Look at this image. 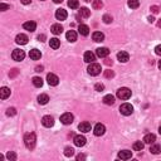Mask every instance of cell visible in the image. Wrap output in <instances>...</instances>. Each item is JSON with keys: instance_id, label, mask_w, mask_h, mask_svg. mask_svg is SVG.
Masks as SVG:
<instances>
[{"instance_id": "6da1fadb", "label": "cell", "mask_w": 161, "mask_h": 161, "mask_svg": "<svg viewBox=\"0 0 161 161\" xmlns=\"http://www.w3.org/2000/svg\"><path fill=\"white\" fill-rule=\"evenodd\" d=\"M35 141H37V137L34 132H29L24 136V143L27 146V149L29 150H33L35 147Z\"/></svg>"}, {"instance_id": "7a4b0ae2", "label": "cell", "mask_w": 161, "mask_h": 161, "mask_svg": "<svg viewBox=\"0 0 161 161\" xmlns=\"http://www.w3.org/2000/svg\"><path fill=\"white\" fill-rule=\"evenodd\" d=\"M117 97L120 100H129L131 97V91L129 90V88H126V87H122V88H120V90L117 91Z\"/></svg>"}, {"instance_id": "3957f363", "label": "cell", "mask_w": 161, "mask_h": 161, "mask_svg": "<svg viewBox=\"0 0 161 161\" xmlns=\"http://www.w3.org/2000/svg\"><path fill=\"white\" fill-rule=\"evenodd\" d=\"M87 72H88V74H91V76H98L101 73V66L97 64V63H91Z\"/></svg>"}, {"instance_id": "277c9868", "label": "cell", "mask_w": 161, "mask_h": 161, "mask_svg": "<svg viewBox=\"0 0 161 161\" xmlns=\"http://www.w3.org/2000/svg\"><path fill=\"white\" fill-rule=\"evenodd\" d=\"M120 112H121L124 116H130L131 113L133 112V107H132V105H130V103H124V105H121V107H120Z\"/></svg>"}, {"instance_id": "5b68a950", "label": "cell", "mask_w": 161, "mask_h": 161, "mask_svg": "<svg viewBox=\"0 0 161 161\" xmlns=\"http://www.w3.org/2000/svg\"><path fill=\"white\" fill-rule=\"evenodd\" d=\"M11 57H13L14 61L20 62V61H23V59L25 58V53H24V50H22V49H14V50H13V53H11Z\"/></svg>"}, {"instance_id": "8992f818", "label": "cell", "mask_w": 161, "mask_h": 161, "mask_svg": "<svg viewBox=\"0 0 161 161\" xmlns=\"http://www.w3.org/2000/svg\"><path fill=\"white\" fill-rule=\"evenodd\" d=\"M61 122L63 125H71L72 122H73V115L72 113H63L61 116Z\"/></svg>"}, {"instance_id": "52a82bcc", "label": "cell", "mask_w": 161, "mask_h": 161, "mask_svg": "<svg viewBox=\"0 0 161 161\" xmlns=\"http://www.w3.org/2000/svg\"><path fill=\"white\" fill-rule=\"evenodd\" d=\"M105 132H106V127L102 124H97L95 126V129H93V133H95L96 136H102Z\"/></svg>"}, {"instance_id": "ba28073f", "label": "cell", "mask_w": 161, "mask_h": 161, "mask_svg": "<svg viewBox=\"0 0 161 161\" xmlns=\"http://www.w3.org/2000/svg\"><path fill=\"white\" fill-rule=\"evenodd\" d=\"M74 145L78 146V147H82L86 145V137L83 136V135H77V136H74V140H73Z\"/></svg>"}, {"instance_id": "9c48e42d", "label": "cell", "mask_w": 161, "mask_h": 161, "mask_svg": "<svg viewBox=\"0 0 161 161\" xmlns=\"http://www.w3.org/2000/svg\"><path fill=\"white\" fill-rule=\"evenodd\" d=\"M47 80H48L49 86H57V84L59 83V78L54 73H48V76H47Z\"/></svg>"}, {"instance_id": "30bf717a", "label": "cell", "mask_w": 161, "mask_h": 161, "mask_svg": "<svg viewBox=\"0 0 161 161\" xmlns=\"http://www.w3.org/2000/svg\"><path fill=\"white\" fill-rule=\"evenodd\" d=\"M42 124H43L44 127H52L54 125V120L52 116H44L42 118Z\"/></svg>"}, {"instance_id": "8fae6325", "label": "cell", "mask_w": 161, "mask_h": 161, "mask_svg": "<svg viewBox=\"0 0 161 161\" xmlns=\"http://www.w3.org/2000/svg\"><path fill=\"white\" fill-rule=\"evenodd\" d=\"M96 54L100 58H106L109 54V49L106 48V47H102V48H98V49L96 50Z\"/></svg>"}, {"instance_id": "7c38bea8", "label": "cell", "mask_w": 161, "mask_h": 161, "mask_svg": "<svg viewBox=\"0 0 161 161\" xmlns=\"http://www.w3.org/2000/svg\"><path fill=\"white\" fill-rule=\"evenodd\" d=\"M28 40H29V38L25 34H18V35H16V38H15V42L18 44H20V45H25V44L28 43Z\"/></svg>"}, {"instance_id": "4fadbf2b", "label": "cell", "mask_w": 161, "mask_h": 161, "mask_svg": "<svg viewBox=\"0 0 161 161\" xmlns=\"http://www.w3.org/2000/svg\"><path fill=\"white\" fill-rule=\"evenodd\" d=\"M78 130L80 131V132H90L91 131V124L90 122H80V124L78 125Z\"/></svg>"}, {"instance_id": "5bb4252c", "label": "cell", "mask_w": 161, "mask_h": 161, "mask_svg": "<svg viewBox=\"0 0 161 161\" xmlns=\"http://www.w3.org/2000/svg\"><path fill=\"white\" fill-rule=\"evenodd\" d=\"M131 156H132V152L129 150H122L118 152V159H121V160H129L131 159Z\"/></svg>"}, {"instance_id": "9a60e30c", "label": "cell", "mask_w": 161, "mask_h": 161, "mask_svg": "<svg viewBox=\"0 0 161 161\" xmlns=\"http://www.w3.org/2000/svg\"><path fill=\"white\" fill-rule=\"evenodd\" d=\"M67 11L64 10V9H57V11H56V18L58 19V20H66L67 19Z\"/></svg>"}, {"instance_id": "2e32d148", "label": "cell", "mask_w": 161, "mask_h": 161, "mask_svg": "<svg viewBox=\"0 0 161 161\" xmlns=\"http://www.w3.org/2000/svg\"><path fill=\"white\" fill-rule=\"evenodd\" d=\"M23 28L25 29V30H28V32H34L35 28H37V24L34 22H25L23 24Z\"/></svg>"}, {"instance_id": "e0dca14e", "label": "cell", "mask_w": 161, "mask_h": 161, "mask_svg": "<svg viewBox=\"0 0 161 161\" xmlns=\"http://www.w3.org/2000/svg\"><path fill=\"white\" fill-rule=\"evenodd\" d=\"M29 57H30L33 61H38V59H40L42 53H40V50H38V49H32L30 52H29Z\"/></svg>"}, {"instance_id": "ac0fdd59", "label": "cell", "mask_w": 161, "mask_h": 161, "mask_svg": "<svg viewBox=\"0 0 161 161\" xmlns=\"http://www.w3.org/2000/svg\"><path fill=\"white\" fill-rule=\"evenodd\" d=\"M78 32L80 35H88L90 34V28H88V25H84V24H80L78 27Z\"/></svg>"}, {"instance_id": "d6986e66", "label": "cell", "mask_w": 161, "mask_h": 161, "mask_svg": "<svg viewBox=\"0 0 161 161\" xmlns=\"http://www.w3.org/2000/svg\"><path fill=\"white\" fill-rule=\"evenodd\" d=\"M117 58H118V61L120 62L126 63L130 59V56H129V53L127 52H120V53H117Z\"/></svg>"}, {"instance_id": "ffe728a7", "label": "cell", "mask_w": 161, "mask_h": 161, "mask_svg": "<svg viewBox=\"0 0 161 161\" xmlns=\"http://www.w3.org/2000/svg\"><path fill=\"white\" fill-rule=\"evenodd\" d=\"M95 61H96V56L92 52H86V53H84V62L93 63Z\"/></svg>"}, {"instance_id": "44dd1931", "label": "cell", "mask_w": 161, "mask_h": 161, "mask_svg": "<svg viewBox=\"0 0 161 161\" xmlns=\"http://www.w3.org/2000/svg\"><path fill=\"white\" fill-rule=\"evenodd\" d=\"M156 141V136L154 133H147L145 137H143V142L145 143H149V145H151V143H154Z\"/></svg>"}, {"instance_id": "7402d4cb", "label": "cell", "mask_w": 161, "mask_h": 161, "mask_svg": "<svg viewBox=\"0 0 161 161\" xmlns=\"http://www.w3.org/2000/svg\"><path fill=\"white\" fill-rule=\"evenodd\" d=\"M50 30H52L53 34L58 35V34H61V33L63 32V27H62L61 24H53L52 28H50Z\"/></svg>"}, {"instance_id": "603a6c76", "label": "cell", "mask_w": 161, "mask_h": 161, "mask_svg": "<svg viewBox=\"0 0 161 161\" xmlns=\"http://www.w3.org/2000/svg\"><path fill=\"white\" fill-rule=\"evenodd\" d=\"M66 38H67V40H69V42L73 43V42L77 40V33H76L74 30H69V32H67Z\"/></svg>"}, {"instance_id": "cb8c5ba5", "label": "cell", "mask_w": 161, "mask_h": 161, "mask_svg": "<svg viewBox=\"0 0 161 161\" xmlns=\"http://www.w3.org/2000/svg\"><path fill=\"white\" fill-rule=\"evenodd\" d=\"M92 39L95 42H103L105 35H103V33H101V32H95L92 34Z\"/></svg>"}, {"instance_id": "d4e9b609", "label": "cell", "mask_w": 161, "mask_h": 161, "mask_svg": "<svg viewBox=\"0 0 161 161\" xmlns=\"http://www.w3.org/2000/svg\"><path fill=\"white\" fill-rule=\"evenodd\" d=\"M49 45H50V48H53V49H58L59 45H61V40H59L58 38H52V39L49 40Z\"/></svg>"}, {"instance_id": "484cf974", "label": "cell", "mask_w": 161, "mask_h": 161, "mask_svg": "<svg viewBox=\"0 0 161 161\" xmlns=\"http://www.w3.org/2000/svg\"><path fill=\"white\" fill-rule=\"evenodd\" d=\"M103 103L105 105H108V106H112L113 103H115V97H113L112 95H107L103 97Z\"/></svg>"}, {"instance_id": "4316f807", "label": "cell", "mask_w": 161, "mask_h": 161, "mask_svg": "<svg viewBox=\"0 0 161 161\" xmlns=\"http://www.w3.org/2000/svg\"><path fill=\"white\" fill-rule=\"evenodd\" d=\"M9 96H10V90L8 87H3L1 90H0V97H1V100H5Z\"/></svg>"}, {"instance_id": "83f0119b", "label": "cell", "mask_w": 161, "mask_h": 161, "mask_svg": "<svg viewBox=\"0 0 161 161\" xmlns=\"http://www.w3.org/2000/svg\"><path fill=\"white\" fill-rule=\"evenodd\" d=\"M79 14H80V16H83V18H90V16H91V10L88 9V8H80Z\"/></svg>"}, {"instance_id": "f1b7e54d", "label": "cell", "mask_w": 161, "mask_h": 161, "mask_svg": "<svg viewBox=\"0 0 161 161\" xmlns=\"http://www.w3.org/2000/svg\"><path fill=\"white\" fill-rule=\"evenodd\" d=\"M48 101H49V97H48V95H44V93L38 97V102H39V105H47Z\"/></svg>"}, {"instance_id": "f546056e", "label": "cell", "mask_w": 161, "mask_h": 161, "mask_svg": "<svg viewBox=\"0 0 161 161\" xmlns=\"http://www.w3.org/2000/svg\"><path fill=\"white\" fill-rule=\"evenodd\" d=\"M127 5H129L131 9H136V8H138V5H140V1L138 0H129V1H127Z\"/></svg>"}, {"instance_id": "4dcf8cb0", "label": "cell", "mask_w": 161, "mask_h": 161, "mask_svg": "<svg viewBox=\"0 0 161 161\" xmlns=\"http://www.w3.org/2000/svg\"><path fill=\"white\" fill-rule=\"evenodd\" d=\"M133 150L135 151H142L143 150V142L142 141H136L133 143Z\"/></svg>"}, {"instance_id": "1f68e13d", "label": "cell", "mask_w": 161, "mask_h": 161, "mask_svg": "<svg viewBox=\"0 0 161 161\" xmlns=\"http://www.w3.org/2000/svg\"><path fill=\"white\" fill-rule=\"evenodd\" d=\"M33 84L38 88H40L42 86H43V79H42L40 77H34L33 78Z\"/></svg>"}, {"instance_id": "d6a6232c", "label": "cell", "mask_w": 161, "mask_h": 161, "mask_svg": "<svg viewBox=\"0 0 161 161\" xmlns=\"http://www.w3.org/2000/svg\"><path fill=\"white\" fill-rule=\"evenodd\" d=\"M92 6H93V9L98 10V9H101V8L103 6V4H102L101 0H93V1H92Z\"/></svg>"}, {"instance_id": "836d02e7", "label": "cell", "mask_w": 161, "mask_h": 161, "mask_svg": "<svg viewBox=\"0 0 161 161\" xmlns=\"http://www.w3.org/2000/svg\"><path fill=\"white\" fill-rule=\"evenodd\" d=\"M150 151L152 152V154H155V155H157L161 152V146L160 145H152L150 147Z\"/></svg>"}, {"instance_id": "e575fe53", "label": "cell", "mask_w": 161, "mask_h": 161, "mask_svg": "<svg viewBox=\"0 0 161 161\" xmlns=\"http://www.w3.org/2000/svg\"><path fill=\"white\" fill-rule=\"evenodd\" d=\"M68 6L71 8V9H77V8L79 6L78 0H68Z\"/></svg>"}, {"instance_id": "d590c367", "label": "cell", "mask_w": 161, "mask_h": 161, "mask_svg": "<svg viewBox=\"0 0 161 161\" xmlns=\"http://www.w3.org/2000/svg\"><path fill=\"white\" fill-rule=\"evenodd\" d=\"M64 155L67 156V157H72V156H73L74 155V150L73 149H72V147H66V149H64Z\"/></svg>"}, {"instance_id": "8d00e7d4", "label": "cell", "mask_w": 161, "mask_h": 161, "mask_svg": "<svg viewBox=\"0 0 161 161\" xmlns=\"http://www.w3.org/2000/svg\"><path fill=\"white\" fill-rule=\"evenodd\" d=\"M103 22H105L106 24L112 23V16H111V15H108V14H105V15H103Z\"/></svg>"}, {"instance_id": "74e56055", "label": "cell", "mask_w": 161, "mask_h": 161, "mask_svg": "<svg viewBox=\"0 0 161 161\" xmlns=\"http://www.w3.org/2000/svg\"><path fill=\"white\" fill-rule=\"evenodd\" d=\"M16 115V109L14 107H11V108H8V111H6V116H15Z\"/></svg>"}, {"instance_id": "f35d334b", "label": "cell", "mask_w": 161, "mask_h": 161, "mask_svg": "<svg viewBox=\"0 0 161 161\" xmlns=\"http://www.w3.org/2000/svg\"><path fill=\"white\" fill-rule=\"evenodd\" d=\"M95 90H96V91H98V92H102V91L105 90V86H103L102 83H96Z\"/></svg>"}, {"instance_id": "ab89813d", "label": "cell", "mask_w": 161, "mask_h": 161, "mask_svg": "<svg viewBox=\"0 0 161 161\" xmlns=\"http://www.w3.org/2000/svg\"><path fill=\"white\" fill-rule=\"evenodd\" d=\"M6 159L8 160H11V161H15L16 160V155L14 154V152H9V154L6 155Z\"/></svg>"}, {"instance_id": "60d3db41", "label": "cell", "mask_w": 161, "mask_h": 161, "mask_svg": "<svg viewBox=\"0 0 161 161\" xmlns=\"http://www.w3.org/2000/svg\"><path fill=\"white\" fill-rule=\"evenodd\" d=\"M113 76H115V73H113L112 71H105V77L106 78H112Z\"/></svg>"}, {"instance_id": "b9f144b4", "label": "cell", "mask_w": 161, "mask_h": 161, "mask_svg": "<svg viewBox=\"0 0 161 161\" xmlns=\"http://www.w3.org/2000/svg\"><path fill=\"white\" fill-rule=\"evenodd\" d=\"M151 11H152V14H157V13L160 11V8L157 6V5H152L151 6V9H150Z\"/></svg>"}, {"instance_id": "7bdbcfd3", "label": "cell", "mask_w": 161, "mask_h": 161, "mask_svg": "<svg viewBox=\"0 0 161 161\" xmlns=\"http://www.w3.org/2000/svg\"><path fill=\"white\" fill-rule=\"evenodd\" d=\"M19 73V71L18 69H16V68H14V69H13V71H10V73H9V76H10V78H14L15 77V76L16 74H18Z\"/></svg>"}, {"instance_id": "ee69618b", "label": "cell", "mask_w": 161, "mask_h": 161, "mask_svg": "<svg viewBox=\"0 0 161 161\" xmlns=\"http://www.w3.org/2000/svg\"><path fill=\"white\" fill-rule=\"evenodd\" d=\"M9 5H6V4H4V3H1V4H0V10H1V11H5V10H8V9H9Z\"/></svg>"}, {"instance_id": "f6af8a7d", "label": "cell", "mask_w": 161, "mask_h": 161, "mask_svg": "<svg viewBox=\"0 0 161 161\" xmlns=\"http://www.w3.org/2000/svg\"><path fill=\"white\" fill-rule=\"evenodd\" d=\"M155 53L157 54V56H161V44H160V45H157V47H156V48H155Z\"/></svg>"}, {"instance_id": "bcb514c9", "label": "cell", "mask_w": 161, "mask_h": 161, "mask_svg": "<svg viewBox=\"0 0 161 161\" xmlns=\"http://www.w3.org/2000/svg\"><path fill=\"white\" fill-rule=\"evenodd\" d=\"M86 159V156H84L83 154H79V155H77V160H84Z\"/></svg>"}, {"instance_id": "7dc6e473", "label": "cell", "mask_w": 161, "mask_h": 161, "mask_svg": "<svg viewBox=\"0 0 161 161\" xmlns=\"http://www.w3.org/2000/svg\"><path fill=\"white\" fill-rule=\"evenodd\" d=\"M22 1V4H24V5H28V4L32 3V0H20Z\"/></svg>"}, {"instance_id": "c3c4849f", "label": "cell", "mask_w": 161, "mask_h": 161, "mask_svg": "<svg viewBox=\"0 0 161 161\" xmlns=\"http://www.w3.org/2000/svg\"><path fill=\"white\" fill-rule=\"evenodd\" d=\"M45 39V35L44 34H42V35H38V40H40V42H44Z\"/></svg>"}, {"instance_id": "681fc988", "label": "cell", "mask_w": 161, "mask_h": 161, "mask_svg": "<svg viewBox=\"0 0 161 161\" xmlns=\"http://www.w3.org/2000/svg\"><path fill=\"white\" fill-rule=\"evenodd\" d=\"M147 20H149V23H154L155 22V18H154V16H149V18H147Z\"/></svg>"}, {"instance_id": "f907efd6", "label": "cell", "mask_w": 161, "mask_h": 161, "mask_svg": "<svg viewBox=\"0 0 161 161\" xmlns=\"http://www.w3.org/2000/svg\"><path fill=\"white\" fill-rule=\"evenodd\" d=\"M42 71H43V67H39V66H38V67H35V72H42Z\"/></svg>"}, {"instance_id": "816d5d0a", "label": "cell", "mask_w": 161, "mask_h": 161, "mask_svg": "<svg viewBox=\"0 0 161 161\" xmlns=\"http://www.w3.org/2000/svg\"><path fill=\"white\" fill-rule=\"evenodd\" d=\"M106 64H107V66H109V64H111L112 66V61H111V59H106Z\"/></svg>"}, {"instance_id": "f5cc1de1", "label": "cell", "mask_w": 161, "mask_h": 161, "mask_svg": "<svg viewBox=\"0 0 161 161\" xmlns=\"http://www.w3.org/2000/svg\"><path fill=\"white\" fill-rule=\"evenodd\" d=\"M53 1H54V3H56V4H59V3H62V1H63V0H53Z\"/></svg>"}, {"instance_id": "db71d44e", "label": "cell", "mask_w": 161, "mask_h": 161, "mask_svg": "<svg viewBox=\"0 0 161 161\" xmlns=\"http://www.w3.org/2000/svg\"><path fill=\"white\" fill-rule=\"evenodd\" d=\"M157 27H159V28H161V19L159 20V23H157Z\"/></svg>"}, {"instance_id": "11a10c76", "label": "cell", "mask_w": 161, "mask_h": 161, "mask_svg": "<svg viewBox=\"0 0 161 161\" xmlns=\"http://www.w3.org/2000/svg\"><path fill=\"white\" fill-rule=\"evenodd\" d=\"M159 68H160V69H161V61H160V62H159Z\"/></svg>"}, {"instance_id": "9f6ffc18", "label": "cell", "mask_w": 161, "mask_h": 161, "mask_svg": "<svg viewBox=\"0 0 161 161\" xmlns=\"http://www.w3.org/2000/svg\"><path fill=\"white\" fill-rule=\"evenodd\" d=\"M159 132H160V135H161V126H160V129H159Z\"/></svg>"}, {"instance_id": "6f0895ef", "label": "cell", "mask_w": 161, "mask_h": 161, "mask_svg": "<svg viewBox=\"0 0 161 161\" xmlns=\"http://www.w3.org/2000/svg\"><path fill=\"white\" fill-rule=\"evenodd\" d=\"M84 1H87V3H90V1H91V0H84Z\"/></svg>"}]
</instances>
